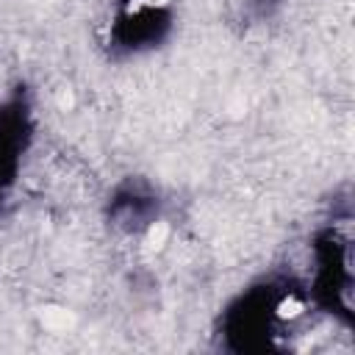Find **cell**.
Returning <instances> with one entry per match:
<instances>
[{"mask_svg": "<svg viewBox=\"0 0 355 355\" xmlns=\"http://www.w3.org/2000/svg\"><path fill=\"white\" fill-rule=\"evenodd\" d=\"M169 31V14L158 6H136L128 8L116 17L114 22V44L136 53V50H147L155 42L164 39V33Z\"/></svg>", "mask_w": 355, "mask_h": 355, "instance_id": "1", "label": "cell"}, {"mask_svg": "<svg viewBox=\"0 0 355 355\" xmlns=\"http://www.w3.org/2000/svg\"><path fill=\"white\" fill-rule=\"evenodd\" d=\"M111 225H116L125 233H139L150 227L158 216V200L155 194L141 183H125L114 191L108 202Z\"/></svg>", "mask_w": 355, "mask_h": 355, "instance_id": "2", "label": "cell"}, {"mask_svg": "<svg viewBox=\"0 0 355 355\" xmlns=\"http://www.w3.org/2000/svg\"><path fill=\"white\" fill-rule=\"evenodd\" d=\"M22 130H25V119L19 108L0 111V191L14 175L17 155L22 150Z\"/></svg>", "mask_w": 355, "mask_h": 355, "instance_id": "3", "label": "cell"}, {"mask_svg": "<svg viewBox=\"0 0 355 355\" xmlns=\"http://www.w3.org/2000/svg\"><path fill=\"white\" fill-rule=\"evenodd\" d=\"M241 3V14L244 19H261V17H269L272 8L277 6V0H239Z\"/></svg>", "mask_w": 355, "mask_h": 355, "instance_id": "4", "label": "cell"}]
</instances>
